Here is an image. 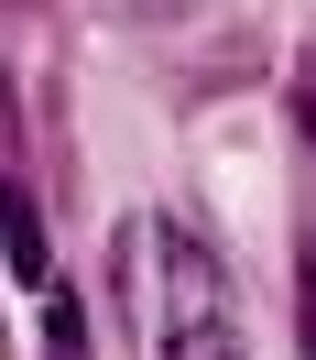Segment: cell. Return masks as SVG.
Here are the masks:
<instances>
[{
  "label": "cell",
  "mask_w": 316,
  "mask_h": 360,
  "mask_svg": "<svg viewBox=\"0 0 316 360\" xmlns=\"http://www.w3.org/2000/svg\"><path fill=\"white\" fill-rule=\"evenodd\" d=\"M120 316H131V360H251L229 262L164 207L120 229Z\"/></svg>",
  "instance_id": "obj_1"
},
{
  "label": "cell",
  "mask_w": 316,
  "mask_h": 360,
  "mask_svg": "<svg viewBox=\"0 0 316 360\" xmlns=\"http://www.w3.org/2000/svg\"><path fill=\"white\" fill-rule=\"evenodd\" d=\"M11 273H22V295H66L55 284V251H44V219H33L22 186H11Z\"/></svg>",
  "instance_id": "obj_2"
},
{
  "label": "cell",
  "mask_w": 316,
  "mask_h": 360,
  "mask_svg": "<svg viewBox=\"0 0 316 360\" xmlns=\"http://www.w3.org/2000/svg\"><path fill=\"white\" fill-rule=\"evenodd\" d=\"M44 349H55V360H88V328H77L66 295H44Z\"/></svg>",
  "instance_id": "obj_3"
},
{
  "label": "cell",
  "mask_w": 316,
  "mask_h": 360,
  "mask_svg": "<svg viewBox=\"0 0 316 360\" xmlns=\"http://www.w3.org/2000/svg\"><path fill=\"white\" fill-rule=\"evenodd\" d=\"M142 22H185V11H207V0H131Z\"/></svg>",
  "instance_id": "obj_4"
},
{
  "label": "cell",
  "mask_w": 316,
  "mask_h": 360,
  "mask_svg": "<svg viewBox=\"0 0 316 360\" xmlns=\"http://www.w3.org/2000/svg\"><path fill=\"white\" fill-rule=\"evenodd\" d=\"M305 338H316V284H305Z\"/></svg>",
  "instance_id": "obj_5"
}]
</instances>
